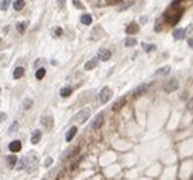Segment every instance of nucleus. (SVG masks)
<instances>
[{"label":"nucleus","instance_id":"nucleus-16","mask_svg":"<svg viewBox=\"0 0 193 180\" xmlns=\"http://www.w3.org/2000/svg\"><path fill=\"white\" fill-rule=\"evenodd\" d=\"M28 168V161H26V158H21L20 161H17V165H15V170L18 171H21V170H26Z\"/></svg>","mask_w":193,"mask_h":180},{"label":"nucleus","instance_id":"nucleus-19","mask_svg":"<svg viewBox=\"0 0 193 180\" xmlns=\"http://www.w3.org/2000/svg\"><path fill=\"white\" fill-rule=\"evenodd\" d=\"M172 35H174L175 39H184V36H186V30H184V29H175Z\"/></svg>","mask_w":193,"mask_h":180},{"label":"nucleus","instance_id":"nucleus-8","mask_svg":"<svg viewBox=\"0 0 193 180\" xmlns=\"http://www.w3.org/2000/svg\"><path fill=\"white\" fill-rule=\"evenodd\" d=\"M97 59L99 61H109L111 59V52L105 49V47H102V49H99V52H97Z\"/></svg>","mask_w":193,"mask_h":180},{"label":"nucleus","instance_id":"nucleus-9","mask_svg":"<svg viewBox=\"0 0 193 180\" xmlns=\"http://www.w3.org/2000/svg\"><path fill=\"white\" fill-rule=\"evenodd\" d=\"M97 64H99V59H97V56H96V58H91L90 61H87V62H85L84 68H85L87 71H90V70L96 68V67H97Z\"/></svg>","mask_w":193,"mask_h":180},{"label":"nucleus","instance_id":"nucleus-13","mask_svg":"<svg viewBox=\"0 0 193 180\" xmlns=\"http://www.w3.org/2000/svg\"><path fill=\"white\" fill-rule=\"evenodd\" d=\"M32 105H34V100L29 98V97H26V98L23 100V103H21V109H23V110H29V109L32 108Z\"/></svg>","mask_w":193,"mask_h":180},{"label":"nucleus","instance_id":"nucleus-10","mask_svg":"<svg viewBox=\"0 0 193 180\" xmlns=\"http://www.w3.org/2000/svg\"><path fill=\"white\" fill-rule=\"evenodd\" d=\"M139 30H140V26H139L137 23H131V24L126 27V34H128V35H135V34H139Z\"/></svg>","mask_w":193,"mask_h":180},{"label":"nucleus","instance_id":"nucleus-34","mask_svg":"<svg viewBox=\"0 0 193 180\" xmlns=\"http://www.w3.org/2000/svg\"><path fill=\"white\" fill-rule=\"evenodd\" d=\"M73 5H75V6H76L78 9H84V5H82V3H81L79 0H73Z\"/></svg>","mask_w":193,"mask_h":180},{"label":"nucleus","instance_id":"nucleus-31","mask_svg":"<svg viewBox=\"0 0 193 180\" xmlns=\"http://www.w3.org/2000/svg\"><path fill=\"white\" fill-rule=\"evenodd\" d=\"M148 90V85H143V86H139L137 90H135V95H140V94H144Z\"/></svg>","mask_w":193,"mask_h":180},{"label":"nucleus","instance_id":"nucleus-17","mask_svg":"<svg viewBox=\"0 0 193 180\" xmlns=\"http://www.w3.org/2000/svg\"><path fill=\"white\" fill-rule=\"evenodd\" d=\"M9 150L12 151V153H17L21 150V142L20 141H12L11 144H9Z\"/></svg>","mask_w":193,"mask_h":180},{"label":"nucleus","instance_id":"nucleus-28","mask_svg":"<svg viewBox=\"0 0 193 180\" xmlns=\"http://www.w3.org/2000/svg\"><path fill=\"white\" fill-rule=\"evenodd\" d=\"M44 76H46V68H38V70H36L35 77L38 79V80H41V79H43Z\"/></svg>","mask_w":193,"mask_h":180},{"label":"nucleus","instance_id":"nucleus-5","mask_svg":"<svg viewBox=\"0 0 193 180\" xmlns=\"http://www.w3.org/2000/svg\"><path fill=\"white\" fill-rule=\"evenodd\" d=\"M111 97H113V90H111V88H108V86L102 88V91L99 92V98H101V102H102V103L109 102V100H111Z\"/></svg>","mask_w":193,"mask_h":180},{"label":"nucleus","instance_id":"nucleus-6","mask_svg":"<svg viewBox=\"0 0 193 180\" xmlns=\"http://www.w3.org/2000/svg\"><path fill=\"white\" fill-rule=\"evenodd\" d=\"M40 123H41V126L44 127V129L50 130L53 127V117L52 115H43V117L40 118Z\"/></svg>","mask_w":193,"mask_h":180},{"label":"nucleus","instance_id":"nucleus-35","mask_svg":"<svg viewBox=\"0 0 193 180\" xmlns=\"http://www.w3.org/2000/svg\"><path fill=\"white\" fill-rule=\"evenodd\" d=\"M56 3H58V8H59V9H64V8H66V0H56Z\"/></svg>","mask_w":193,"mask_h":180},{"label":"nucleus","instance_id":"nucleus-14","mask_svg":"<svg viewBox=\"0 0 193 180\" xmlns=\"http://www.w3.org/2000/svg\"><path fill=\"white\" fill-rule=\"evenodd\" d=\"M28 26H29V23H28V21H20V23H17V24H15L17 32H20V34H24V32H26V29H28Z\"/></svg>","mask_w":193,"mask_h":180},{"label":"nucleus","instance_id":"nucleus-20","mask_svg":"<svg viewBox=\"0 0 193 180\" xmlns=\"http://www.w3.org/2000/svg\"><path fill=\"white\" fill-rule=\"evenodd\" d=\"M123 44H125V47H134V46L137 44V39L132 38V36H128V38L123 41Z\"/></svg>","mask_w":193,"mask_h":180},{"label":"nucleus","instance_id":"nucleus-1","mask_svg":"<svg viewBox=\"0 0 193 180\" xmlns=\"http://www.w3.org/2000/svg\"><path fill=\"white\" fill-rule=\"evenodd\" d=\"M182 14H184V9H176V8H174V6H170L166 12H164V21L167 23V24H170V26H175L176 23L179 21V18L182 17Z\"/></svg>","mask_w":193,"mask_h":180},{"label":"nucleus","instance_id":"nucleus-43","mask_svg":"<svg viewBox=\"0 0 193 180\" xmlns=\"http://www.w3.org/2000/svg\"><path fill=\"white\" fill-rule=\"evenodd\" d=\"M0 44H2V38H0Z\"/></svg>","mask_w":193,"mask_h":180},{"label":"nucleus","instance_id":"nucleus-15","mask_svg":"<svg viewBox=\"0 0 193 180\" xmlns=\"http://www.w3.org/2000/svg\"><path fill=\"white\" fill-rule=\"evenodd\" d=\"M125 103H126V97H120V98H119V100H117V102H116V103L113 105V110L116 112V110L122 109V106L125 105Z\"/></svg>","mask_w":193,"mask_h":180},{"label":"nucleus","instance_id":"nucleus-41","mask_svg":"<svg viewBox=\"0 0 193 180\" xmlns=\"http://www.w3.org/2000/svg\"><path fill=\"white\" fill-rule=\"evenodd\" d=\"M189 47L193 49V38H189Z\"/></svg>","mask_w":193,"mask_h":180},{"label":"nucleus","instance_id":"nucleus-39","mask_svg":"<svg viewBox=\"0 0 193 180\" xmlns=\"http://www.w3.org/2000/svg\"><path fill=\"white\" fill-rule=\"evenodd\" d=\"M186 30V34H193V24H190L187 29H184Z\"/></svg>","mask_w":193,"mask_h":180},{"label":"nucleus","instance_id":"nucleus-32","mask_svg":"<svg viewBox=\"0 0 193 180\" xmlns=\"http://www.w3.org/2000/svg\"><path fill=\"white\" fill-rule=\"evenodd\" d=\"M18 129V121H14L11 126H9V130H8V133H14L15 130Z\"/></svg>","mask_w":193,"mask_h":180},{"label":"nucleus","instance_id":"nucleus-11","mask_svg":"<svg viewBox=\"0 0 193 180\" xmlns=\"http://www.w3.org/2000/svg\"><path fill=\"white\" fill-rule=\"evenodd\" d=\"M76 133H78V127H76V126L70 127V129H69V132L66 133V141H67V142H70L71 139L76 136Z\"/></svg>","mask_w":193,"mask_h":180},{"label":"nucleus","instance_id":"nucleus-38","mask_svg":"<svg viewBox=\"0 0 193 180\" xmlns=\"http://www.w3.org/2000/svg\"><path fill=\"white\" fill-rule=\"evenodd\" d=\"M6 120V114L5 112H0V123H3Z\"/></svg>","mask_w":193,"mask_h":180},{"label":"nucleus","instance_id":"nucleus-36","mask_svg":"<svg viewBox=\"0 0 193 180\" xmlns=\"http://www.w3.org/2000/svg\"><path fill=\"white\" fill-rule=\"evenodd\" d=\"M52 163H53V159L52 158H47V159L44 161V166H50Z\"/></svg>","mask_w":193,"mask_h":180},{"label":"nucleus","instance_id":"nucleus-4","mask_svg":"<svg viewBox=\"0 0 193 180\" xmlns=\"http://www.w3.org/2000/svg\"><path fill=\"white\" fill-rule=\"evenodd\" d=\"M104 124V112H99L94 118H93V121H91V124H90V129H93V130H97V129H101Z\"/></svg>","mask_w":193,"mask_h":180},{"label":"nucleus","instance_id":"nucleus-12","mask_svg":"<svg viewBox=\"0 0 193 180\" xmlns=\"http://www.w3.org/2000/svg\"><path fill=\"white\" fill-rule=\"evenodd\" d=\"M6 165H8V168H14L17 165V156L15 154H9L6 158Z\"/></svg>","mask_w":193,"mask_h":180},{"label":"nucleus","instance_id":"nucleus-2","mask_svg":"<svg viewBox=\"0 0 193 180\" xmlns=\"http://www.w3.org/2000/svg\"><path fill=\"white\" fill-rule=\"evenodd\" d=\"M90 114H91V110L88 108H84V109H81L76 115H75V118H73V121H76V123H85L88 120V117H90Z\"/></svg>","mask_w":193,"mask_h":180},{"label":"nucleus","instance_id":"nucleus-25","mask_svg":"<svg viewBox=\"0 0 193 180\" xmlns=\"http://www.w3.org/2000/svg\"><path fill=\"white\" fill-rule=\"evenodd\" d=\"M24 0H14V9L15 11H21L23 8H24Z\"/></svg>","mask_w":193,"mask_h":180},{"label":"nucleus","instance_id":"nucleus-18","mask_svg":"<svg viewBox=\"0 0 193 180\" xmlns=\"http://www.w3.org/2000/svg\"><path fill=\"white\" fill-rule=\"evenodd\" d=\"M40 139H41V130H35V132L32 133V136H31V142H32V144H38Z\"/></svg>","mask_w":193,"mask_h":180},{"label":"nucleus","instance_id":"nucleus-27","mask_svg":"<svg viewBox=\"0 0 193 180\" xmlns=\"http://www.w3.org/2000/svg\"><path fill=\"white\" fill-rule=\"evenodd\" d=\"M170 73V67H163L155 71V76H164V74H169Z\"/></svg>","mask_w":193,"mask_h":180},{"label":"nucleus","instance_id":"nucleus-22","mask_svg":"<svg viewBox=\"0 0 193 180\" xmlns=\"http://www.w3.org/2000/svg\"><path fill=\"white\" fill-rule=\"evenodd\" d=\"M70 94H71V88H70V86L61 88V91H59V95H61L62 98H66V97H70Z\"/></svg>","mask_w":193,"mask_h":180},{"label":"nucleus","instance_id":"nucleus-40","mask_svg":"<svg viewBox=\"0 0 193 180\" xmlns=\"http://www.w3.org/2000/svg\"><path fill=\"white\" fill-rule=\"evenodd\" d=\"M146 21H148V17H140V23H141V24H146Z\"/></svg>","mask_w":193,"mask_h":180},{"label":"nucleus","instance_id":"nucleus-24","mask_svg":"<svg viewBox=\"0 0 193 180\" xmlns=\"http://www.w3.org/2000/svg\"><path fill=\"white\" fill-rule=\"evenodd\" d=\"M23 74H24V68L23 67H17L15 70H14V79H20V77H23Z\"/></svg>","mask_w":193,"mask_h":180},{"label":"nucleus","instance_id":"nucleus-21","mask_svg":"<svg viewBox=\"0 0 193 180\" xmlns=\"http://www.w3.org/2000/svg\"><path fill=\"white\" fill-rule=\"evenodd\" d=\"M141 47H143V50H144L146 53L157 50V46H155V44H146V42H141Z\"/></svg>","mask_w":193,"mask_h":180},{"label":"nucleus","instance_id":"nucleus-3","mask_svg":"<svg viewBox=\"0 0 193 180\" xmlns=\"http://www.w3.org/2000/svg\"><path fill=\"white\" fill-rule=\"evenodd\" d=\"M26 161H28V171H34L36 168V165H38V158H36V154L34 151H31L29 153V156L26 158Z\"/></svg>","mask_w":193,"mask_h":180},{"label":"nucleus","instance_id":"nucleus-23","mask_svg":"<svg viewBox=\"0 0 193 180\" xmlns=\"http://www.w3.org/2000/svg\"><path fill=\"white\" fill-rule=\"evenodd\" d=\"M81 23H82V24H91V23H93V18H91V15H90V14H84V15H82V17H81Z\"/></svg>","mask_w":193,"mask_h":180},{"label":"nucleus","instance_id":"nucleus-7","mask_svg":"<svg viewBox=\"0 0 193 180\" xmlns=\"http://www.w3.org/2000/svg\"><path fill=\"white\" fill-rule=\"evenodd\" d=\"M178 80L176 79H170V80H167L166 82V85H164V91L166 92H174V91L178 90Z\"/></svg>","mask_w":193,"mask_h":180},{"label":"nucleus","instance_id":"nucleus-30","mask_svg":"<svg viewBox=\"0 0 193 180\" xmlns=\"http://www.w3.org/2000/svg\"><path fill=\"white\" fill-rule=\"evenodd\" d=\"M9 5H11V0H2V3H0V9H2V11H6V9L9 8Z\"/></svg>","mask_w":193,"mask_h":180},{"label":"nucleus","instance_id":"nucleus-33","mask_svg":"<svg viewBox=\"0 0 193 180\" xmlns=\"http://www.w3.org/2000/svg\"><path fill=\"white\" fill-rule=\"evenodd\" d=\"M161 21H163L161 18H158V20H157V24H155V30H157V32H161V29H163V26H161Z\"/></svg>","mask_w":193,"mask_h":180},{"label":"nucleus","instance_id":"nucleus-44","mask_svg":"<svg viewBox=\"0 0 193 180\" xmlns=\"http://www.w3.org/2000/svg\"><path fill=\"white\" fill-rule=\"evenodd\" d=\"M0 92H2V90H0Z\"/></svg>","mask_w":193,"mask_h":180},{"label":"nucleus","instance_id":"nucleus-26","mask_svg":"<svg viewBox=\"0 0 193 180\" xmlns=\"http://www.w3.org/2000/svg\"><path fill=\"white\" fill-rule=\"evenodd\" d=\"M76 151H78V147H73V148H70V150H67V151H66V154L62 156V159L66 161L67 158H71L73 154H76Z\"/></svg>","mask_w":193,"mask_h":180},{"label":"nucleus","instance_id":"nucleus-29","mask_svg":"<svg viewBox=\"0 0 193 180\" xmlns=\"http://www.w3.org/2000/svg\"><path fill=\"white\" fill-rule=\"evenodd\" d=\"M52 35L55 36V38H59V36L62 35V29H61V27H53V29H52Z\"/></svg>","mask_w":193,"mask_h":180},{"label":"nucleus","instance_id":"nucleus-37","mask_svg":"<svg viewBox=\"0 0 193 180\" xmlns=\"http://www.w3.org/2000/svg\"><path fill=\"white\" fill-rule=\"evenodd\" d=\"M187 109H189L190 112H193V97L189 100V103H187Z\"/></svg>","mask_w":193,"mask_h":180},{"label":"nucleus","instance_id":"nucleus-42","mask_svg":"<svg viewBox=\"0 0 193 180\" xmlns=\"http://www.w3.org/2000/svg\"><path fill=\"white\" fill-rule=\"evenodd\" d=\"M189 180H193V176H192V177H190V179H189Z\"/></svg>","mask_w":193,"mask_h":180}]
</instances>
